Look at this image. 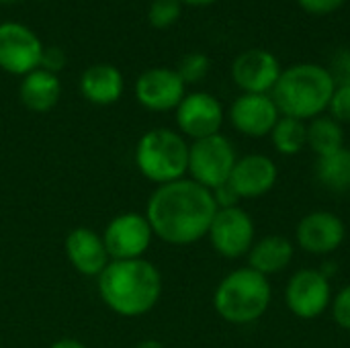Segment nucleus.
<instances>
[{"label":"nucleus","mask_w":350,"mask_h":348,"mask_svg":"<svg viewBox=\"0 0 350 348\" xmlns=\"http://www.w3.org/2000/svg\"><path fill=\"white\" fill-rule=\"evenodd\" d=\"M207 238L219 256L228 260H236L248 256L250 248L254 246L256 226L252 215L240 205L230 209H217L209 226Z\"/></svg>","instance_id":"7"},{"label":"nucleus","mask_w":350,"mask_h":348,"mask_svg":"<svg viewBox=\"0 0 350 348\" xmlns=\"http://www.w3.org/2000/svg\"><path fill=\"white\" fill-rule=\"evenodd\" d=\"M316 176L328 191H350V148H342L330 156L318 158Z\"/></svg>","instance_id":"22"},{"label":"nucleus","mask_w":350,"mask_h":348,"mask_svg":"<svg viewBox=\"0 0 350 348\" xmlns=\"http://www.w3.org/2000/svg\"><path fill=\"white\" fill-rule=\"evenodd\" d=\"M62 96V82L57 74H51L47 70H33L27 76H23L18 86V98L25 105V109L33 113H47L51 111Z\"/></svg>","instance_id":"20"},{"label":"nucleus","mask_w":350,"mask_h":348,"mask_svg":"<svg viewBox=\"0 0 350 348\" xmlns=\"http://www.w3.org/2000/svg\"><path fill=\"white\" fill-rule=\"evenodd\" d=\"M293 254H295V244L289 238L271 234V236L256 240L246 258L252 271L265 277H271V275L283 273L291 265Z\"/></svg>","instance_id":"19"},{"label":"nucleus","mask_w":350,"mask_h":348,"mask_svg":"<svg viewBox=\"0 0 350 348\" xmlns=\"http://www.w3.org/2000/svg\"><path fill=\"white\" fill-rule=\"evenodd\" d=\"M103 304L121 318H142L150 314L162 297V275L146 258L111 260L96 277Z\"/></svg>","instance_id":"2"},{"label":"nucleus","mask_w":350,"mask_h":348,"mask_svg":"<svg viewBox=\"0 0 350 348\" xmlns=\"http://www.w3.org/2000/svg\"><path fill=\"white\" fill-rule=\"evenodd\" d=\"M185 94L187 84L174 68H150L135 80V98L152 113L174 111Z\"/></svg>","instance_id":"13"},{"label":"nucleus","mask_w":350,"mask_h":348,"mask_svg":"<svg viewBox=\"0 0 350 348\" xmlns=\"http://www.w3.org/2000/svg\"><path fill=\"white\" fill-rule=\"evenodd\" d=\"M347 240L345 222L326 209L304 215L295 228V244L312 256H330Z\"/></svg>","instance_id":"12"},{"label":"nucleus","mask_w":350,"mask_h":348,"mask_svg":"<svg viewBox=\"0 0 350 348\" xmlns=\"http://www.w3.org/2000/svg\"><path fill=\"white\" fill-rule=\"evenodd\" d=\"M103 242L111 260H135L148 252L154 232L144 213H121L103 230Z\"/></svg>","instance_id":"10"},{"label":"nucleus","mask_w":350,"mask_h":348,"mask_svg":"<svg viewBox=\"0 0 350 348\" xmlns=\"http://www.w3.org/2000/svg\"><path fill=\"white\" fill-rule=\"evenodd\" d=\"M135 348H164V345L160 340H154V338H148V340H142Z\"/></svg>","instance_id":"34"},{"label":"nucleus","mask_w":350,"mask_h":348,"mask_svg":"<svg viewBox=\"0 0 350 348\" xmlns=\"http://www.w3.org/2000/svg\"><path fill=\"white\" fill-rule=\"evenodd\" d=\"M279 180L277 162L267 154H246L238 158L228 185L242 199H260L275 189Z\"/></svg>","instance_id":"16"},{"label":"nucleus","mask_w":350,"mask_h":348,"mask_svg":"<svg viewBox=\"0 0 350 348\" xmlns=\"http://www.w3.org/2000/svg\"><path fill=\"white\" fill-rule=\"evenodd\" d=\"M68 64V57H66V51L57 45H49V47H43V53H41V64L39 68L41 70H47L51 74H59Z\"/></svg>","instance_id":"28"},{"label":"nucleus","mask_w":350,"mask_h":348,"mask_svg":"<svg viewBox=\"0 0 350 348\" xmlns=\"http://www.w3.org/2000/svg\"><path fill=\"white\" fill-rule=\"evenodd\" d=\"M308 148L318 156H330L345 148V129L330 115H320L308 121Z\"/></svg>","instance_id":"21"},{"label":"nucleus","mask_w":350,"mask_h":348,"mask_svg":"<svg viewBox=\"0 0 350 348\" xmlns=\"http://www.w3.org/2000/svg\"><path fill=\"white\" fill-rule=\"evenodd\" d=\"M64 250L74 271L84 277H98L111 263L103 236L92 228H74L66 236Z\"/></svg>","instance_id":"17"},{"label":"nucleus","mask_w":350,"mask_h":348,"mask_svg":"<svg viewBox=\"0 0 350 348\" xmlns=\"http://www.w3.org/2000/svg\"><path fill=\"white\" fill-rule=\"evenodd\" d=\"M332 283L320 269H299L285 287V306L299 320L320 318L332 304Z\"/></svg>","instance_id":"8"},{"label":"nucleus","mask_w":350,"mask_h":348,"mask_svg":"<svg viewBox=\"0 0 350 348\" xmlns=\"http://www.w3.org/2000/svg\"><path fill=\"white\" fill-rule=\"evenodd\" d=\"M336 90L330 68L304 62L285 68L271 92L279 113L299 121H312L328 111Z\"/></svg>","instance_id":"3"},{"label":"nucleus","mask_w":350,"mask_h":348,"mask_svg":"<svg viewBox=\"0 0 350 348\" xmlns=\"http://www.w3.org/2000/svg\"><path fill=\"white\" fill-rule=\"evenodd\" d=\"M347 0H297V4L310 12V14H316V16H326V14H332L336 12L338 8L345 6Z\"/></svg>","instance_id":"29"},{"label":"nucleus","mask_w":350,"mask_h":348,"mask_svg":"<svg viewBox=\"0 0 350 348\" xmlns=\"http://www.w3.org/2000/svg\"><path fill=\"white\" fill-rule=\"evenodd\" d=\"M135 166L150 183L166 185L187 176L189 170V144L187 139L168 127H156L146 131L133 154Z\"/></svg>","instance_id":"5"},{"label":"nucleus","mask_w":350,"mask_h":348,"mask_svg":"<svg viewBox=\"0 0 350 348\" xmlns=\"http://www.w3.org/2000/svg\"><path fill=\"white\" fill-rule=\"evenodd\" d=\"M283 68L267 49H246L232 64V80L246 94H271Z\"/></svg>","instance_id":"15"},{"label":"nucleus","mask_w":350,"mask_h":348,"mask_svg":"<svg viewBox=\"0 0 350 348\" xmlns=\"http://www.w3.org/2000/svg\"><path fill=\"white\" fill-rule=\"evenodd\" d=\"M215 213L213 193L185 176L156 187L144 215L158 240L172 246H189L207 236Z\"/></svg>","instance_id":"1"},{"label":"nucleus","mask_w":350,"mask_h":348,"mask_svg":"<svg viewBox=\"0 0 350 348\" xmlns=\"http://www.w3.org/2000/svg\"><path fill=\"white\" fill-rule=\"evenodd\" d=\"M209 68H211L209 57L205 53L193 51V53H187V55L180 57L176 72H178V76L183 78L185 84H197L207 76Z\"/></svg>","instance_id":"25"},{"label":"nucleus","mask_w":350,"mask_h":348,"mask_svg":"<svg viewBox=\"0 0 350 348\" xmlns=\"http://www.w3.org/2000/svg\"><path fill=\"white\" fill-rule=\"evenodd\" d=\"M183 6L187 4V6H209V4H213V2H217V0H178Z\"/></svg>","instance_id":"33"},{"label":"nucleus","mask_w":350,"mask_h":348,"mask_svg":"<svg viewBox=\"0 0 350 348\" xmlns=\"http://www.w3.org/2000/svg\"><path fill=\"white\" fill-rule=\"evenodd\" d=\"M330 310H332L334 322H336L342 330H349L350 332V285H345V287L332 297Z\"/></svg>","instance_id":"27"},{"label":"nucleus","mask_w":350,"mask_h":348,"mask_svg":"<svg viewBox=\"0 0 350 348\" xmlns=\"http://www.w3.org/2000/svg\"><path fill=\"white\" fill-rule=\"evenodd\" d=\"M336 84H350V49L338 51L332 59V68H330Z\"/></svg>","instance_id":"30"},{"label":"nucleus","mask_w":350,"mask_h":348,"mask_svg":"<svg viewBox=\"0 0 350 348\" xmlns=\"http://www.w3.org/2000/svg\"><path fill=\"white\" fill-rule=\"evenodd\" d=\"M41 53L43 43L31 27L18 21L0 23V70L10 76H27L39 68Z\"/></svg>","instance_id":"9"},{"label":"nucleus","mask_w":350,"mask_h":348,"mask_svg":"<svg viewBox=\"0 0 350 348\" xmlns=\"http://www.w3.org/2000/svg\"><path fill=\"white\" fill-rule=\"evenodd\" d=\"M228 119L232 127L244 137L260 139L271 135L273 127L281 119V113L271 94H246L242 92L230 105Z\"/></svg>","instance_id":"14"},{"label":"nucleus","mask_w":350,"mask_h":348,"mask_svg":"<svg viewBox=\"0 0 350 348\" xmlns=\"http://www.w3.org/2000/svg\"><path fill=\"white\" fill-rule=\"evenodd\" d=\"M10 2H14V0H0V4H10Z\"/></svg>","instance_id":"35"},{"label":"nucleus","mask_w":350,"mask_h":348,"mask_svg":"<svg viewBox=\"0 0 350 348\" xmlns=\"http://www.w3.org/2000/svg\"><path fill=\"white\" fill-rule=\"evenodd\" d=\"M213 193V201L217 205V209H230V207H238L240 205V197L236 195V191L226 183L217 189L211 191Z\"/></svg>","instance_id":"31"},{"label":"nucleus","mask_w":350,"mask_h":348,"mask_svg":"<svg viewBox=\"0 0 350 348\" xmlns=\"http://www.w3.org/2000/svg\"><path fill=\"white\" fill-rule=\"evenodd\" d=\"M273 287L269 277L240 267L228 273L213 291L215 314L234 326H248L258 322L271 308Z\"/></svg>","instance_id":"4"},{"label":"nucleus","mask_w":350,"mask_h":348,"mask_svg":"<svg viewBox=\"0 0 350 348\" xmlns=\"http://www.w3.org/2000/svg\"><path fill=\"white\" fill-rule=\"evenodd\" d=\"M178 133L187 139H203L221 131L226 113L224 105L211 92H189L174 109Z\"/></svg>","instance_id":"11"},{"label":"nucleus","mask_w":350,"mask_h":348,"mask_svg":"<svg viewBox=\"0 0 350 348\" xmlns=\"http://www.w3.org/2000/svg\"><path fill=\"white\" fill-rule=\"evenodd\" d=\"M80 92L82 96L96 107L115 105L125 90V80L119 68L111 64H94L88 66L80 76Z\"/></svg>","instance_id":"18"},{"label":"nucleus","mask_w":350,"mask_h":348,"mask_svg":"<svg viewBox=\"0 0 350 348\" xmlns=\"http://www.w3.org/2000/svg\"><path fill=\"white\" fill-rule=\"evenodd\" d=\"M269 137L273 142V148L279 154L297 156L301 154L304 148H308V123L281 115V119L277 121Z\"/></svg>","instance_id":"23"},{"label":"nucleus","mask_w":350,"mask_h":348,"mask_svg":"<svg viewBox=\"0 0 350 348\" xmlns=\"http://www.w3.org/2000/svg\"><path fill=\"white\" fill-rule=\"evenodd\" d=\"M183 14V4L178 0H152L148 8V21L154 29H170Z\"/></svg>","instance_id":"24"},{"label":"nucleus","mask_w":350,"mask_h":348,"mask_svg":"<svg viewBox=\"0 0 350 348\" xmlns=\"http://www.w3.org/2000/svg\"><path fill=\"white\" fill-rule=\"evenodd\" d=\"M49 348H88L84 343H80V340H76V338H59V340H55L53 345Z\"/></svg>","instance_id":"32"},{"label":"nucleus","mask_w":350,"mask_h":348,"mask_svg":"<svg viewBox=\"0 0 350 348\" xmlns=\"http://www.w3.org/2000/svg\"><path fill=\"white\" fill-rule=\"evenodd\" d=\"M238 162L234 144L221 135H209L189 144V178L201 187L213 191L230 180V174Z\"/></svg>","instance_id":"6"},{"label":"nucleus","mask_w":350,"mask_h":348,"mask_svg":"<svg viewBox=\"0 0 350 348\" xmlns=\"http://www.w3.org/2000/svg\"><path fill=\"white\" fill-rule=\"evenodd\" d=\"M328 113L340 125L350 123V84H336V90L328 105Z\"/></svg>","instance_id":"26"}]
</instances>
